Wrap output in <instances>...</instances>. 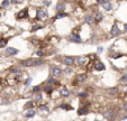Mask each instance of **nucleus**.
Instances as JSON below:
<instances>
[{"label": "nucleus", "mask_w": 127, "mask_h": 121, "mask_svg": "<svg viewBox=\"0 0 127 121\" xmlns=\"http://www.w3.org/2000/svg\"><path fill=\"white\" fill-rule=\"evenodd\" d=\"M47 17H48V13H47V11H45V10L38 9L37 11H36V18H37V19H46Z\"/></svg>", "instance_id": "nucleus-1"}, {"label": "nucleus", "mask_w": 127, "mask_h": 121, "mask_svg": "<svg viewBox=\"0 0 127 121\" xmlns=\"http://www.w3.org/2000/svg\"><path fill=\"white\" fill-rule=\"evenodd\" d=\"M70 40H71V42H73V43H76V44H79V43H81V42H82L81 37L76 34V33H72V34L70 35Z\"/></svg>", "instance_id": "nucleus-2"}, {"label": "nucleus", "mask_w": 127, "mask_h": 121, "mask_svg": "<svg viewBox=\"0 0 127 121\" xmlns=\"http://www.w3.org/2000/svg\"><path fill=\"white\" fill-rule=\"evenodd\" d=\"M62 62H63L65 65H68V66H72V65L74 64V58H73L72 56H64Z\"/></svg>", "instance_id": "nucleus-3"}, {"label": "nucleus", "mask_w": 127, "mask_h": 121, "mask_svg": "<svg viewBox=\"0 0 127 121\" xmlns=\"http://www.w3.org/2000/svg\"><path fill=\"white\" fill-rule=\"evenodd\" d=\"M93 69H96V71H103V69H106V66H105V64H103L102 62L97 60V62L94 63V65H93Z\"/></svg>", "instance_id": "nucleus-4"}, {"label": "nucleus", "mask_w": 127, "mask_h": 121, "mask_svg": "<svg viewBox=\"0 0 127 121\" xmlns=\"http://www.w3.org/2000/svg\"><path fill=\"white\" fill-rule=\"evenodd\" d=\"M27 16H28V10L27 9H23V10H20L19 13H17V19H25V18H27Z\"/></svg>", "instance_id": "nucleus-5"}, {"label": "nucleus", "mask_w": 127, "mask_h": 121, "mask_svg": "<svg viewBox=\"0 0 127 121\" xmlns=\"http://www.w3.org/2000/svg\"><path fill=\"white\" fill-rule=\"evenodd\" d=\"M34 63H35V60L33 58H27V60H23V65L25 67H30V66H34Z\"/></svg>", "instance_id": "nucleus-6"}, {"label": "nucleus", "mask_w": 127, "mask_h": 121, "mask_svg": "<svg viewBox=\"0 0 127 121\" xmlns=\"http://www.w3.org/2000/svg\"><path fill=\"white\" fill-rule=\"evenodd\" d=\"M118 92H119L118 87H110V89H108V94H109L110 96H113V98L118 94Z\"/></svg>", "instance_id": "nucleus-7"}, {"label": "nucleus", "mask_w": 127, "mask_h": 121, "mask_svg": "<svg viewBox=\"0 0 127 121\" xmlns=\"http://www.w3.org/2000/svg\"><path fill=\"white\" fill-rule=\"evenodd\" d=\"M110 34H111V36H118L119 35V28L117 24H115L114 26H113V28L110 30Z\"/></svg>", "instance_id": "nucleus-8"}, {"label": "nucleus", "mask_w": 127, "mask_h": 121, "mask_svg": "<svg viewBox=\"0 0 127 121\" xmlns=\"http://www.w3.org/2000/svg\"><path fill=\"white\" fill-rule=\"evenodd\" d=\"M52 73H53V75L54 76H60L61 74H62V69H60V67H52Z\"/></svg>", "instance_id": "nucleus-9"}, {"label": "nucleus", "mask_w": 127, "mask_h": 121, "mask_svg": "<svg viewBox=\"0 0 127 121\" xmlns=\"http://www.w3.org/2000/svg\"><path fill=\"white\" fill-rule=\"evenodd\" d=\"M18 52H19V51L15 47H8L7 48V54H8V55H16V54H18Z\"/></svg>", "instance_id": "nucleus-10"}, {"label": "nucleus", "mask_w": 127, "mask_h": 121, "mask_svg": "<svg viewBox=\"0 0 127 121\" xmlns=\"http://www.w3.org/2000/svg\"><path fill=\"white\" fill-rule=\"evenodd\" d=\"M103 117L106 118V119H108V120H111L113 117H114V113H113L111 110H107V111L103 112Z\"/></svg>", "instance_id": "nucleus-11"}, {"label": "nucleus", "mask_w": 127, "mask_h": 121, "mask_svg": "<svg viewBox=\"0 0 127 121\" xmlns=\"http://www.w3.org/2000/svg\"><path fill=\"white\" fill-rule=\"evenodd\" d=\"M55 9H56V11L57 13H63V10L65 9V4H62V2H59V4H56V7H55Z\"/></svg>", "instance_id": "nucleus-12"}, {"label": "nucleus", "mask_w": 127, "mask_h": 121, "mask_svg": "<svg viewBox=\"0 0 127 121\" xmlns=\"http://www.w3.org/2000/svg\"><path fill=\"white\" fill-rule=\"evenodd\" d=\"M87 113H89L88 108H80L79 110H78V114H79V116H85V114H87Z\"/></svg>", "instance_id": "nucleus-13"}, {"label": "nucleus", "mask_w": 127, "mask_h": 121, "mask_svg": "<svg viewBox=\"0 0 127 121\" xmlns=\"http://www.w3.org/2000/svg\"><path fill=\"white\" fill-rule=\"evenodd\" d=\"M35 114H36V111L35 110H33V109H29V110H27L26 111V117L27 118H32V117H34Z\"/></svg>", "instance_id": "nucleus-14"}, {"label": "nucleus", "mask_w": 127, "mask_h": 121, "mask_svg": "<svg viewBox=\"0 0 127 121\" xmlns=\"http://www.w3.org/2000/svg\"><path fill=\"white\" fill-rule=\"evenodd\" d=\"M61 95L64 96V98H68L69 95H70V91H69L66 87H63V89L61 90Z\"/></svg>", "instance_id": "nucleus-15"}, {"label": "nucleus", "mask_w": 127, "mask_h": 121, "mask_svg": "<svg viewBox=\"0 0 127 121\" xmlns=\"http://www.w3.org/2000/svg\"><path fill=\"white\" fill-rule=\"evenodd\" d=\"M85 78H87V75H85V74H81V75H78V76H76V81H78V82H85Z\"/></svg>", "instance_id": "nucleus-16"}, {"label": "nucleus", "mask_w": 127, "mask_h": 121, "mask_svg": "<svg viewBox=\"0 0 127 121\" xmlns=\"http://www.w3.org/2000/svg\"><path fill=\"white\" fill-rule=\"evenodd\" d=\"M94 22V18L91 16V15H88L87 17H85V24H92V22Z\"/></svg>", "instance_id": "nucleus-17"}, {"label": "nucleus", "mask_w": 127, "mask_h": 121, "mask_svg": "<svg viewBox=\"0 0 127 121\" xmlns=\"http://www.w3.org/2000/svg\"><path fill=\"white\" fill-rule=\"evenodd\" d=\"M65 17H68V13H60L55 16L54 19H61V18H65Z\"/></svg>", "instance_id": "nucleus-18"}, {"label": "nucleus", "mask_w": 127, "mask_h": 121, "mask_svg": "<svg viewBox=\"0 0 127 121\" xmlns=\"http://www.w3.org/2000/svg\"><path fill=\"white\" fill-rule=\"evenodd\" d=\"M60 108L61 109H63V110H72V107L71 105H69L68 103H62L61 105H60Z\"/></svg>", "instance_id": "nucleus-19"}, {"label": "nucleus", "mask_w": 127, "mask_h": 121, "mask_svg": "<svg viewBox=\"0 0 127 121\" xmlns=\"http://www.w3.org/2000/svg\"><path fill=\"white\" fill-rule=\"evenodd\" d=\"M36 104H35V102H33V101H28L27 103H26V105H25V108L27 109V110H29V109H32L33 107H35Z\"/></svg>", "instance_id": "nucleus-20"}, {"label": "nucleus", "mask_w": 127, "mask_h": 121, "mask_svg": "<svg viewBox=\"0 0 127 121\" xmlns=\"http://www.w3.org/2000/svg\"><path fill=\"white\" fill-rule=\"evenodd\" d=\"M53 90H54V86H51V85L45 86V89H44V91H45L46 93H48V94H51L52 92H53Z\"/></svg>", "instance_id": "nucleus-21"}, {"label": "nucleus", "mask_w": 127, "mask_h": 121, "mask_svg": "<svg viewBox=\"0 0 127 121\" xmlns=\"http://www.w3.org/2000/svg\"><path fill=\"white\" fill-rule=\"evenodd\" d=\"M7 42H8V39H7V38L0 39V48H1V47H5V46L7 45Z\"/></svg>", "instance_id": "nucleus-22"}, {"label": "nucleus", "mask_w": 127, "mask_h": 121, "mask_svg": "<svg viewBox=\"0 0 127 121\" xmlns=\"http://www.w3.org/2000/svg\"><path fill=\"white\" fill-rule=\"evenodd\" d=\"M120 84H123V85H127V75L122 76V78H120Z\"/></svg>", "instance_id": "nucleus-23"}, {"label": "nucleus", "mask_w": 127, "mask_h": 121, "mask_svg": "<svg viewBox=\"0 0 127 121\" xmlns=\"http://www.w3.org/2000/svg\"><path fill=\"white\" fill-rule=\"evenodd\" d=\"M10 1H8V0H4V1H1V6L2 7H5V8H7V7H9L10 6Z\"/></svg>", "instance_id": "nucleus-24"}, {"label": "nucleus", "mask_w": 127, "mask_h": 121, "mask_svg": "<svg viewBox=\"0 0 127 121\" xmlns=\"http://www.w3.org/2000/svg\"><path fill=\"white\" fill-rule=\"evenodd\" d=\"M102 18H103V16H102V13H98L97 15H96V22H101V20H102Z\"/></svg>", "instance_id": "nucleus-25"}, {"label": "nucleus", "mask_w": 127, "mask_h": 121, "mask_svg": "<svg viewBox=\"0 0 127 121\" xmlns=\"http://www.w3.org/2000/svg\"><path fill=\"white\" fill-rule=\"evenodd\" d=\"M103 8L109 11V10H111V8H113V7H111V4H110V2H107V1H106V4H103Z\"/></svg>", "instance_id": "nucleus-26"}, {"label": "nucleus", "mask_w": 127, "mask_h": 121, "mask_svg": "<svg viewBox=\"0 0 127 121\" xmlns=\"http://www.w3.org/2000/svg\"><path fill=\"white\" fill-rule=\"evenodd\" d=\"M39 101H42V95L39 94V93H36V95H35V103L39 102Z\"/></svg>", "instance_id": "nucleus-27"}, {"label": "nucleus", "mask_w": 127, "mask_h": 121, "mask_svg": "<svg viewBox=\"0 0 127 121\" xmlns=\"http://www.w3.org/2000/svg\"><path fill=\"white\" fill-rule=\"evenodd\" d=\"M47 83H48V84H53V85H54L55 83H56V81H55L54 78H50L48 80H47Z\"/></svg>", "instance_id": "nucleus-28"}, {"label": "nucleus", "mask_w": 127, "mask_h": 121, "mask_svg": "<svg viewBox=\"0 0 127 121\" xmlns=\"http://www.w3.org/2000/svg\"><path fill=\"white\" fill-rule=\"evenodd\" d=\"M39 109H41L42 111H45V112H48V111H50V109L47 108L46 105H41V107H39Z\"/></svg>", "instance_id": "nucleus-29"}, {"label": "nucleus", "mask_w": 127, "mask_h": 121, "mask_svg": "<svg viewBox=\"0 0 127 121\" xmlns=\"http://www.w3.org/2000/svg\"><path fill=\"white\" fill-rule=\"evenodd\" d=\"M41 28H42V26H39V25H34L33 28H32V31L34 33L35 30H38V29H41Z\"/></svg>", "instance_id": "nucleus-30"}, {"label": "nucleus", "mask_w": 127, "mask_h": 121, "mask_svg": "<svg viewBox=\"0 0 127 121\" xmlns=\"http://www.w3.org/2000/svg\"><path fill=\"white\" fill-rule=\"evenodd\" d=\"M44 54H45V53L43 52L42 49H39V51L36 52V55H37V56H44Z\"/></svg>", "instance_id": "nucleus-31"}, {"label": "nucleus", "mask_w": 127, "mask_h": 121, "mask_svg": "<svg viewBox=\"0 0 127 121\" xmlns=\"http://www.w3.org/2000/svg\"><path fill=\"white\" fill-rule=\"evenodd\" d=\"M79 96H80V98H87V96H88V93H85V92H82V93H79Z\"/></svg>", "instance_id": "nucleus-32"}, {"label": "nucleus", "mask_w": 127, "mask_h": 121, "mask_svg": "<svg viewBox=\"0 0 127 121\" xmlns=\"http://www.w3.org/2000/svg\"><path fill=\"white\" fill-rule=\"evenodd\" d=\"M11 72H14V73H20V69H17V67H13V69H11Z\"/></svg>", "instance_id": "nucleus-33"}, {"label": "nucleus", "mask_w": 127, "mask_h": 121, "mask_svg": "<svg viewBox=\"0 0 127 121\" xmlns=\"http://www.w3.org/2000/svg\"><path fill=\"white\" fill-rule=\"evenodd\" d=\"M43 64V60H35L34 66H38V65H42Z\"/></svg>", "instance_id": "nucleus-34"}, {"label": "nucleus", "mask_w": 127, "mask_h": 121, "mask_svg": "<svg viewBox=\"0 0 127 121\" xmlns=\"http://www.w3.org/2000/svg\"><path fill=\"white\" fill-rule=\"evenodd\" d=\"M39 90H41V87L39 86H34L33 87V92H39Z\"/></svg>", "instance_id": "nucleus-35"}, {"label": "nucleus", "mask_w": 127, "mask_h": 121, "mask_svg": "<svg viewBox=\"0 0 127 121\" xmlns=\"http://www.w3.org/2000/svg\"><path fill=\"white\" fill-rule=\"evenodd\" d=\"M30 82H32V78H28V80L26 81V83H25V84H26V85H27V86H28V85H29V84H30Z\"/></svg>", "instance_id": "nucleus-36"}, {"label": "nucleus", "mask_w": 127, "mask_h": 121, "mask_svg": "<svg viewBox=\"0 0 127 121\" xmlns=\"http://www.w3.org/2000/svg\"><path fill=\"white\" fill-rule=\"evenodd\" d=\"M97 4H106V1H103V0H99Z\"/></svg>", "instance_id": "nucleus-37"}, {"label": "nucleus", "mask_w": 127, "mask_h": 121, "mask_svg": "<svg viewBox=\"0 0 127 121\" xmlns=\"http://www.w3.org/2000/svg\"><path fill=\"white\" fill-rule=\"evenodd\" d=\"M43 4H46V6H50V4H51V1H44Z\"/></svg>", "instance_id": "nucleus-38"}, {"label": "nucleus", "mask_w": 127, "mask_h": 121, "mask_svg": "<svg viewBox=\"0 0 127 121\" xmlns=\"http://www.w3.org/2000/svg\"><path fill=\"white\" fill-rule=\"evenodd\" d=\"M125 30H126V31H127V24H126V25H125Z\"/></svg>", "instance_id": "nucleus-39"}, {"label": "nucleus", "mask_w": 127, "mask_h": 121, "mask_svg": "<svg viewBox=\"0 0 127 121\" xmlns=\"http://www.w3.org/2000/svg\"><path fill=\"white\" fill-rule=\"evenodd\" d=\"M125 94H127V90H126V91H125Z\"/></svg>", "instance_id": "nucleus-40"}, {"label": "nucleus", "mask_w": 127, "mask_h": 121, "mask_svg": "<svg viewBox=\"0 0 127 121\" xmlns=\"http://www.w3.org/2000/svg\"><path fill=\"white\" fill-rule=\"evenodd\" d=\"M0 16H1V13H0Z\"/></svg>", "instance_id": "nucleus-41"}, {"label": "nucleus", "mask_w": 127, "mask_h": 121, "mask_svg": "<svg viewBox=\"0 0 127 121\" xmlns=\"http://www.w3.org/2000/svg\"><path fill=\"white\" fill-rule=\"evenodd\" d=\"M126 42H127V38H126Z\"/></svg>", "instance_id": "nucleus-42"}]
</instances>
